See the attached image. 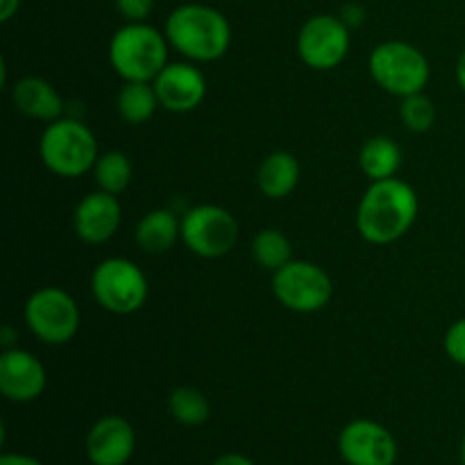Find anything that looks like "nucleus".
Here are the masks:
<instances>
[{
	"label": "nucleus",
	"mask_w": 465,
	"mask_h": 465,
	"mask_svg": "<svg viewBox=\"0 0 465 465\" xmlns=\"http://www.w3.org/2000/svg\"><path fill=\"white\" fill-rule=\"evenodd\" d=\"M182 239V221L168 209H153L136 225V245L148 254H163Z\"/></svg>",
	"instance_id": "obj_18"
},
{
	"label": "nucleus",
	"mask_w": 465,
	"mask_h": 465,
	"mask_svg": "<svg viewBox=\"0 0 465 465\" xmlns=\"http://www.w3.org/2000/svg\"><path fill=\"white\" fill-rule=\"evenodd\" d=\"M0 465H44L39 459L27 457V454H3Z\"/></svg>",
	"instance_id": "obj_27"
},
{
	"label": "nucleus",
	"mask_w": 465,
	"mask_h": 465,
	"mask_svg": "<svg viewBox=\"0 0 465 465\" xmlns=\"http://www.w3.org/2000/svg\"><path fill=\"white\" fill-rule=\"evenodd\" d=\"M21 7V0H0V21L7 23Z\"/></svg>",
	"instance_id": "obj_29"
},
{
	"label": "nucleus",
	"mask_w": 465,
	"mask_h": 465,
	"mask_svg": "<svg viewBox=\"0 0 465 465\" xmlns=\"http://www.w3.org/2000/svg\"><path fill=\"white\" fill-rule=\"evenodd\" d=\"M359 166L371 182L391 180L402 166V150L389 136H372L359 153Z\"/></svg>",
	"instance_id": "obj_19"
},
{
	"label": "nucleus",
	"mask_w": 465,
	"mask_h": 465,
	"mask_svg": "<svg viewBox=\"0 0 465 465\" xmlns=\"http://www.w3.org/2000/svg\"><path fill=\"white\" fill-rule=\"evenodd\" d=\"M400 118H402L404 127L411 132H427L434 127L436 123V107L431 103L430 95L413 94L402 98V104H400Z\"/></svg>",
	"instance_id": "obj_24"
},
{
	"label": "nucleus",
	"mask_w": 465,
	"mask_h": 465,
	"mask_svg": "<svg viewBox=\"0 0 465 465\" xmlns=\"http://www.w3.org/2000/svg\"><path fill=\"white\" fill-rule=\"evenodd\" d=\"M418 218V195L407 182H372L357 209V230L368 243L389 245L402 239Z\"/></svg>",
	"instance_id": "obj_1"
},
{
	"label": "nucleus",
	"mask_w": 465,
	"mask_h": 465,
	"mask_svg": "<svg viewBox=\"0 0 465 465\" xmlns=\"http://www.w3.org/2000/svg\"><path fill=\"white\" fill-rule=\"evenodd\" d=\"M457 82L461 86V91L465 94V50L459 54V62H457Z\"/></svg>",
	"instance_id": "obj_30"
},
{
	"label": "nucleus",
	"mask_w": 465,
	"mask_h": 465,
	"mask_svg": "<svg viewBox=\"0 0 465 465\" xmlns=\"http://www.w3.org/2000/svg\"><path fill=\"white\" fill-rule=\"evenodd\" d=\"M213 465H254V461H250L248 457H243V454H223V457H218Z\"/></svg>",
	"instance_id": "obj_28"
},
{
	"label": "nucleus",
	"mask_w": 465,
	"mask_h": 465,
	"mask_svg": "<svg viewBox=\"0 0 465 465\" xmlns=\"http://www.w3.org/2000/svg\"><path fill=\"white\" fill-rule=\"evenodd\" d=\"M95 182H98L100 191L107 193H123L132 182V163L125 153L121 150H109V153L100 154L98 162L94 166Z\"/></svg>",
	"instance_id": "obj_23"
},
{
	"label": "nucleus",
	"mask_w": 465,
	"mask_h": 465,
	"mask_svg": "<svg viewBox=\"0 0 465 465\" xmlns=\"http://www.w3.org/2000/svg\"><path fill=\"white\" fill-rule=\"evenodd\" d=\"M159 104L168 112L186 114L193 112L207 94V80L193 64L177 62L166 64L153 80Z\"/></svg>",
	"instance_id": "obj_12"
},
{
	"label": "nucleus",
	"mask_w": 465,
	"mask_h": 465,
	"mask_svg": "<svg viewBox=\"0 0 465 465\" xmlns=\"http://www.w3.org/2000/svg\"><path fill=\"white\" fill-rule=\"evenodd\" d=\"M252 259L266 271L275 272L293 259V248L280 230H262L252 241Z\"/></svg>",
	"instance_id": "obj_22"
},
{
	"label": "nucleus",
	"mask_w": 465,
	"mask_h": 465,
	"mask_svg": "<svg viewBox=\"0 0 465 465\" xmlns=\"http://www.w3.org/2000/svg\"><path fill=\"white\" fill-rule=\"evenodd\" d=\"M159 104L153 82H125L118 94V114L130 125H141L154 116Z\"/></svg>",
	"instance_id": "obj_20"
},
{
	"label": "nucleus",
	"mask_w": 465,
	"mask_h": 465,
	"mask_svg": "<svg viewBox=\"0 0 465 465\" xmlns=\"http://www.w3.org/2000/svg\"><path fill=\"white\" fill-rule=\"evenodd\" d=\"M272 293L282 307L291 312L313 313L330 304L334 286L331 277L321 266L291 259L286 266L272 272Z\"/></svg>",
	"instance_id": "obj_8"
},
{
	"label": "nucleus",
	"mask_w": 465,
	"mask_h": 465,
	"mask_svg": "<svg viewBox=\"0 0 465 465\" xmlns=\"http://www.w3.org/2000/svg\"><path fill=\"white\" fill-rule=\"evenodd\" d=\"M121 203L114 193L95 191L84 195L73 212V230L77 239L89 245H100L112 239L121 227Z\"/></svg>",
	"instance_id": "obj_13"
},
{
	"label": "nucleus",
	"mask_w": 465,
	"mask_h": 465,
	"mask_svg": "<svg viewBox=\"0 0 465 465\" xmlns=\"http://www.w3.org/2000/svg\"><path fill=\"white\" fill-rule=\"evenodd\" d=\"M443 345L448 357L452 359L454 363L465 368V318H461V321H457L450 327L448 334H445Z\"/></svg>",
	"instance_id": "obj_25"
},
{
	"label": "nucleus",
	"mask_w": 465,
	"mask_h": 465,
	"mask_svg": "<svg viewBox=\"0 0 465 465\" xmlns=\"http://www.w3.org/2000/svg\"><path fill=\"white\" fill-rule=\"evenodd\" d=\"M371 75L389 94L407 98L420 94L430 82V62L407 41H386L371 53Z\"/></svg>",
	"instance_id": "obj_5"
},
{
	"label": "nucleus",
	"mask_w": 465,
	"mask_h": 465,
	"mask_svg": "<svg viewBox=\"0 0 465 465\" xmlns=\"http://www.w3.org/2000/svg\"><path fill=\"white\" fill-rule=\"evenodd\" d=\"M91 293L104 312L127 316L139 312L148 300V280L134 262L112 257L91 272Z\"/></svg>",
	"instance_id": "obj_6"
},
{
	"label": "nucleus",
	"mask_w": 465,
	"mask_h": 465,
	"mask_svg": "<svg viewBox=\"0 0 465 465\" xmlns=\"http://www.w3.org/2000/svg\"><path fill=\"white\" fill-rule=\"evenodd\" d=\"M116 9L127 23H143L153 14L154 0H116Z\"/></svg>",
	"instance_id": "obj_26"
},
{
	"label": "nucleus",
	"mask_w": 465,
	"mask_h": 465,
	"mask_svg": "<svg viewBox=\"0 0 465 465\" xmlns=\"http://www.w3.org/2000/svg\"><path fill=\"white\" fill-rule=\"evenodd\" d=\"M350 50V27L343 18L318 14L312 16L298 35V54L313 71H331Z\"/></svg>",
	"instance_id": "obj_10"
},
{
	"label": "nucleus",
	"mask_w": 465,
	"mask_h": 465,
	"mask_svg": "<svg viewBox=\"0 0 465 465\" xmlns=\"http://www.w3.org/2000/svg\"><path fill=\"white\" fill-rule=\"evenodd\" d=\"M45 391V368L25 350L0 354V393L12 402H32Z\"/></svg>",
	"instance_id": "obj_14"
},
{
	"label": "nucleus",
	"mask_w": 465,
	"mask_h": 465,
	"mask_svg": "<svg viewBox=\"0 0 465 465\" xmlns=\"http://www.w3.org/2000/svg\"><path fill=\"white\" fill-rule=\"evenodd\" d=\"M12 100L18 112H23L30 118H36V121L53 123L62 118V95L44 77L30 75L18 80L12 89Z\"/></svg>",
	"instance_id": "obj_16"
},
{
	"label": "nucleus",
	"mask_w": 465,
	"mask_h": 465,
	"mask_svg": "<svg viewBox=\"0 0 465 465\" xmlns=\"http://www.w3.org/2000/svg\"><path fill=\"white\" fill-rule=\"evenodd\" d=\"M300 182V163L291 153H271L257 171V186L266 198L282 200L295 191Z\"/></svg>",
	"instance_id": "obj_17"
},
{
	"label": "nucleus",
	"mask_w": 465,
	"mask_h": 465,
	"mask_svg": "<svg viewBox=\"0 0 465 465\" xmlns=\"http://www.w3.org/2000/svg\"><path fill=\"white\" fill-rule=\"evenodd\" d=\"M44 166L59 177H80L94 171L98 162V143L84 123L75 118H57L48 123L39 141Z\"/></svg>",
	"instance_id": "obj_4"
},
{
	"label": "nucleus",
	"mask_w": 465,
	"mask_h": 465,
	"mask_svg": "<svg viewBox=\"0 0 465 465\" xmlns=\"http://www.w3.org/2000/svg\"><path fill=\"white\" fill-rule=\"evenodd\" d=\"M134 448V427L123 416L100 418L86 434V457L94 465H125Z\"/></svg>",
	"instance_id": "obj_15"
},
{
	"label": "nucleus",
	"mask_w": 465,
	"mask_h": 465,
	"mask_svg": "<svg viewBox=\"0 0 465 465\" xmlns=\"http://www.w3.org/2000/svg\"><path fill=\"white\" fill-rule=\"evenodd\" d=\"M168 413L180 425L200 427L209 420L212 407H209V400L198 389H193V386H177L168 395Z\"/></svg>",
	"instance_id": "obj_21"
},
{
	"label": "nucleus",
	"mask_w": 465,
	"mask_h": 465,
	"mask_svg": "<svg viewBox=\"0 0 465 465\" xmlns=\"http://www.w3.org/2000/svg\"><path fill=\"white\" fill-rule=\"evenodd\" d=\"M461 463L465 465V436H463V440H461Z\"/></svg>",
	"instance_id": "obj_31"
},
{
	"label": "nucleus",
	"mask_w": 465,
	"mask_h": 465,
	"mask_svg": "<svg viewBox=\"0 0 465 465\" xmlns=\"http://www.w3.org/2000/svg\"><path fill=\"white\" fill-rule=\"evenodd\" d=\"M166 35L148 23H127L109 41V62L125 82H153L168 64Z\"/></svg>",
	"instance_id": "obj_3"
},
{
	"label": "nucleus",
	"mask_w": 465,
	"mask_h": 465,
	"mask_svg": "<svg viewBox=\"0 0 465 465\" xmlns=\"http://www.w3.org/2000/svg\"><path fill=\"white\" fill-rule=\"evenodd\" d=\"M25 322L41 343L66 345L80 330V309L64 289L44 286L27 298Z\"/></svg>",
	"instance_id": "obj_7"
},
{
	"label": "nucleus",
	"mask_w": 465,
	"mask_h": 465,
	"mask_svg": "<svg viewBox=\"0 0 465 465\" xmlns=\"http://www.w3.org/2000/svg\"><path fill=\"white\" fill-rule=\"evenodd\" d=\"M182 241L203 259L225 257L239 241V223L218 204H198L182 218Z\"/></svg>",
	"instance_id": "obj_9"
},
{
	"label": "nucleus",
	"mask_w": 465,
	"mask_h": 465,
	"mask_svg": "<svg viewBox=\"0 0 465 465\" xmlns=\"http://www.w3.org/2000/svg\"><path fill=\"white\" fill-rule=\"evenodd\" d=\"M339 452L348 465H395L398 443L375 420H352L339 434Z\"/></svg>",
	"instance_id": "obj_11"
},
{
	"label": "nucleus",
	"mask_w": 465,
	"mask_h": 465,
	"mask_svg": "<svg viewBox=\"0 0 465 465\" xmlns=\"http://www.w3.org/2000/svg\"><path fill=\"white\" fill-rule=\"evenodd\" d=\"M166 39L177 53L193 62H216L230 50V21L209 5L186 3L166 18Z\"/></svg>",
	"instance_id": "obj_2"
}]
</instances>
